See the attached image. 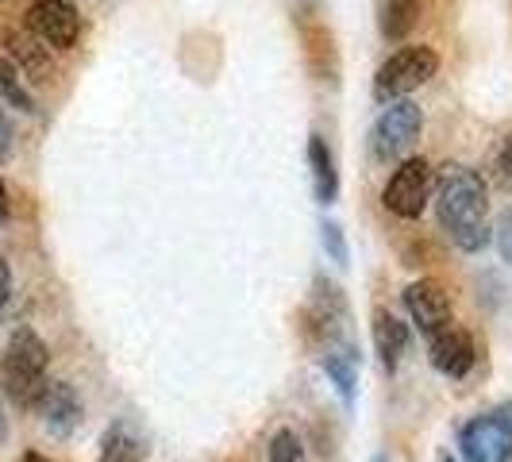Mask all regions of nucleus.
<instances>
[{
    "label": "nucleus",
    "mask_w": 512,
    "mask_h": 462,
    "mask_svg": "<svg viewBox=\"0 0 512 462\" xmlns=\"http://www.w3.org/2000/svg\"><path fill=\"white\" fill-rule=\"evenodd\" d=\"M424 131V112L412 101H389L378 124H374V135H370V147H374V158L378 162H389V158H401L416 147Z\"/></svg>",
    "instance_id": "39448f33"
},
{
    "label": "nucleus",
    "mask_w": 512,
    "mask_h": 462,
    "mask_svg": "<svg viewBox=\"0 0 512 462\" xmlns=\"http://www.w3.org/2000/svg\"><path fill=\"white\" fill-rule=\"evenodd\" d=\"M432 201H436L439 224L451 235V243L466 251V255H478L486 251L489 243V193L486 178L462 162H447L439 170L436 189H432Z\"/></svg>",
    "instance_id": "f257e3e1"
},
{
    "label": "nucleus",
    "mask_w": 512,
    "mask_h": 462,
    "mask_svg": "<svg viewBox=\"0 0 512 462\" xmlns=\"http://www.w3.org/2000/svg\"><path fill=\"white\" fill-rule=\"evenodd\" d=\"M270 462H305V443H301V436L282 428L278 436L270 439Z\"/></svg>",
    "instance_id": "a211bd4d"
},
{
    "label": "nucleus",
    "mask_w": 512,
    "mask_h": 462,
    "mask_svg": "<svg viewBox=\"0 0 512 462\" xmlns=\"http://www.w3.org/2000/svg\"><path fill=\"white\" fill-rule=\"evenodd\" d=\"M8 151H12V124H8V116L0 112V162L8 158Z\"/></svg>",
    "instance_id": "5701e85b"
},
{
    "label": "nucleus",
    "mask_w": 512,
    "mask_h": 462,
    "mask_svg": "<svg viewBox=\"0 0 512 462\" xmlns=\"http://www.w3.org/2000/svg\"><path fill=\"white\" fill-rule=\"evenodd\" d=\"M447 462H455V459H447Z\"/></svg>",
    "instance_id": "cd10ccee"
},
{
    "label": "nucleus",
    "mask_w": 512,
    "mask_h": 462,
    "mask_svg": "<svg viewBox=\"0 0 512 462\" xmlns=\"http://www.w3.org/2000/svg\"><path fill=\"white\" fill-rule=\"evenodd\" d=\"M308 166H312L316 201H320V205H332L335 197H339V174H335L332 147H328L320 135H312V139H308Z\"/></svg>",
    "instance_id": "f8f14e48"
},
{
    "label": "nucleus",
    "mask_w": 512,
    "mask_h": 462,
    "mask_svg": "<svg viewBox=\"0 0 512 462\" xmlns=\"http://www.w3.org/2000/svg\"><path fill=\"white\" fill-rule=\"evenodd\" d=\"M497 416H501V420L512 428V401H509V405H501V409H497Z\"/></svg>",
    "instance_id": "393cba45"
},
{
    "label": "nucleus",
    "mask_w": 512,
    "mask_h": 462,
    "mask_svg": "<svg viewBox=\"0 0 512 462\" xmlns=\"http://www.w3.org/2000/svg\"><path fill=\"white\" fill-rule=\"evenodd\" d=\"M432 189H436V174L424 158H405L393 178L385 181V193H382V205L401 216V220H420L424 208L432 201Z\"/></svg>",
    "instance_id": "20e7f679"
},
{
    "label": "nucleus",
    "mask_w": 512,
    "mask_h": 462,
    "mask_svg": "<svg viewBox=\"0 0 512 462\" xmlns=\"http://www.w3.org/2000/svg\"><path fill=\"white\" fill-rule=\"evenodd\" d=\"M4 47L24 66V74H31L35 81L51 74V47H43L31 31H4Z\"/></svg>",
    "instance_id": "4468645a"
},
{
    "label": "nucleus",
    "mask_w": 512,
    "mask_h": 462,
    "mask_svg": "<svg viewBox=\"0 0 512 462\" xmlns=\"http://www.w3.org/2000/svg\"><path fill=\"white\" fill-rule=\"evenodd\" d=\"M12 301V270H8V262L0 258V308Z\"/></svg>",
    "instance_id": "4be33fe9"
},
{
    "label": "nucleus",
    "mask_w": 512,
    "mask_h": 462,
    "mask_svg": "<svg viewBox=\"0 0 512 462\" xmlns=\"http://www.w3.org/2000/svg\"><path fill=\"white\" fill-rule=\"evenodd\" d=\"M8 220V193H4V181H0V224Z\"/></svg>",
    "instance_id": "b1692460"
},
{
    "label": "nucleus",
    "mask_w": 512,
    "mask_h": 462,
    "mask_svg": "<svg viewBox=\"0 0 512 462\" xmlns=\"http://www.w3.org/2000/svg\"><path fill=\"white\" fill-rule=\"evenodd\" d=\"M405 308H409L412 324L428 335V339L436 332H443L447 324H455V320H451V297H447V289H443L436 278L412 282L409 289H405Z\"/></svg>",
    "instance_id": "1a4fd4ad"
},
{
    "label": "nucleus",
    "mask_w": 512,
    "mask_h": 462,
    "mask_svg": "<svg viewBox=\"0 0 512 462\" xmlns=\"http://www.w3.org/2000/svg\"><path fill=\"white\" fill-rule=\"evenodd\" d=\"M324 370H328L332 385L339 389V397L351 405L355 401V385H359V351L351 343H335L324 355Z\"/></svg>",
    "instance_id": "ddd939ff"
},
{
    "label": "nucleus",
    "mask_w": 512,
    "mask_h": 462,
    "mask_svg": "<svg viewBox=\"0 0 512 462\" xmlns=\"http://www.w3.org/2000/svg\"><path fill=\"white\" fill-rule=\"evenodd\" d=\"M320 231H324V251L332 255L335 266H343V262H347V239H343V228L328 220V224H324Z\"/></svg>",
    "instance_id": "6ab92c4d"
},
{
    "label": "nucleus",
    "mask_w": 512,
    "mask_h": 462,
    "mask_svg": "<svg viewBox=\"0 0 512 462\" xmlns=\"http://www.w3.org/2000/svg\"><path fill=\"white\" fill-rule=\"evenodd\" d=\"M0 101L16 104L20 112H35V101H31V93H27L24 81H20L16 62H8V58H0Z\"/></svg>",
    "instance_id": "f3484780"
},
{
    "label": "nucleus",
    "mask_w": 512,
    "mask_h": 462,
    "mask_svg": "<svg viewBox=\"0 0 512 462\" xmlns=\"http://www.w3.org/2000/svg\"><path fill=\"white\" fill-rule=\"evenodd\" d=\"M497 251H501V258L512 266V208L497 220Z\"/></svg>",
    "instance_id": "aec40b11"
},
{
    "label": "nucleus",
    "mask_w": 512,
    "mask_h": 462,
    "mask_svg": "<svg viewBox=\"0 0 512 462\" xmlns=\"http://www.w3.org/2000/svg\"><path fill=\"white\" fill-rule=\"evenodd\" d=\"M439 70V54L432 47H401L382 62L374 77V97L378 101H405L412 89L428 85Z\"/></svg>",
    "instance_id": "7ed1b4c3"
},
{
    "label": "nucleus",
    "mask_w": 512,
    "mask_h": 462,
    "mask_svg": "<svg viewBox=\"0 0 512 462\" xmlns=\"http://www.w3.org/2000/svg\"><path fill=\"white\" fill-rule=\"evenodd\" d=\"M420 16V4L416 0H385L382 8V35L385 39H405Z\"/></svg>",
    "instance_id": "dca6fc26"
},
{
    "label": "nucleus",
    "mask_w": 512,
    "mask_h": 462,
    "mask_svg": "<svg viewBox=\"0 0 512 462\" xmlns=\"http://www.w3.org/2000/svg\"><path fill=\"white\" fill-rule=\"evenodd\" d=\"M20 462H51V459H43V455H35V451H27V455H24V459H20Z\"/></svg>",
    "instance_id": "bb28decb"
},
{
    "label": "nucleus",
    "mask_w": 512,
    "mask_h": 462,
    "mask_svg": "<svg viewBox=\"0 0 512 462\" xmlns=\"http://www.w3.org/2000/svg\"><path fill=\"white\" fill-rule=\"evenodd\" d=\"M459 447L466 462H512V428L497 416H474L459 432Z\"/></svg>",
    "instance_id": "0eeeda50"
},
{
    "label": "nucleus",
    "mask_w": 512,
    "mask_h": 462,
    "mask_svg": "<svg viewBox=\"0 0 512 462\" xmlns=\"http://www.w3.org/2000/svg\"><path fill=\"white\" fill-rule=\"evenodd\" d=\"M8 439V416H4V409H0V443Z\"/></svg>",
    "instance_id": "a878e982"
},
{
    "label": "nucleus",
    "mask_w": 512,
    "mask_h": 462,
    "mask_svg": "<svg viewBox=\"0 0 512 462\" xmlns=\"http://www.w3.org/2000/svg\"><path fill=\"white\" fill-rule=\"evenodd\" d=\"M147 447L131 436L128 424H112L101 439V459L97 462H143Z\"/></svg>",
    "instance_id": "2eb2a0df"
},
{
    "label": "nucleus",
    "mask_w": 512,
    "mask_h": 462,
    "mask_svg": "<svg viewBox=\"0 0 512 462\" xmlns=\"http://www.w3.org/2000/svg\"><path fill=\"white\" fill-rule=\"evenodd\" d=\"M27 31L51 51H70L77 43L81 20L70 0H35L27 8Z\"/></svg>",
    "instance_id": "423d86ee"
},
{
    "label": "nucleus",
    "mask_w": 512,
    "mask_h": 462,
    "mask_svg": "<svg viewBox=\"0 0 512 462\" xmlns=\"http://www.w3.org/2000/svg\"><path fill=\"white\" fill-rule=\"evenodd\" d=\"M493 166H497V178H501V185H509V189H512V135L501 143V151H497V162H493Z\"/></svg>",
    "instance_id": "412c9836"
},
{
    "label": "nucleus",
    "mask_w": 512,
    "mask_h": 462,
    "mask_svg": "<svg viewBox=\"0 0 512 462\" xmlns=\"http://www.w3.org/2000/svg\"><path fill=\"white\" fill-rule=\"evenodd\" d=\"M35 412L43 416V428L58 439H70L81 428L85 420V409H81V397L74 393L70 382H47L39 401H35Z\"/></svg>",
    "instance_id": "6e6552de"
},
{
    "label": "nucleus",
    "mask_w": 512,
    "mask_h": 462,
    "mask_svg": "<svg viewBox=\"0 0 512 462\" xmlns=\"http://www.w3.org/2000/svg\"><path fill=\"white\" fill-rule=\"evenodd\" d=\"M374 351H378L385 370H397L401 359H405V351H409V324H401L385 308L374 312Z\"/></svg>",
    "instance_id": "9b49d317"
},
{
    "label": "nucleus",
    "mask_w": 512,
    "mask_h": 462,
    "mask_svg": "<svg viewBox=\"0 0 512 462\" xmlns=\"http://www.w3.org/2000/svg\"><path fill=\"white\" fill-rule=\"evenodd\" d=\"M47 362H51L47 343L31 332V328H16L12 339H8L4 359H0V389L16 405L35 409V401H39V393L47 385Z\"/></svg>",
    "instance_id": "f03ea898"
},
{
    "label": "nucleus",
    "mask_w": 512,
    "mask_h": 462,
    "mask_svg": "<svg viewBox=\"0 0 512 462\" xmlns=\"http://www.w3.org/2000/svg\"><path fill=\"white\" fill-rule=\"evenodd\" d=\"M428 359H432V366H436L443 378H466V374L474 370V359H478V351H474V339L462 332V328L447 324L443 332L432 335Z\"/></svg>",
    "instance_id": "9d476101"
}]
</instances>
